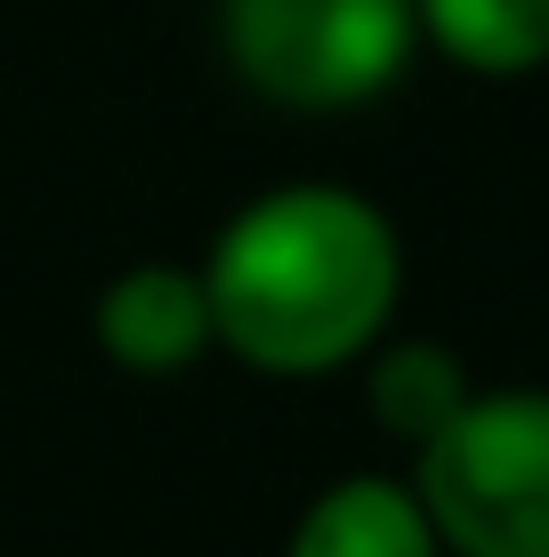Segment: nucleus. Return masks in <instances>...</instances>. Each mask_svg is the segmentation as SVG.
<instances>
[{"label": "nucleus", "mask_w": 549, "mask_h": 557, "mask_svg": "<svg viewBox=\"0 0 549 557\" xmlns=\"http://www.w3.org/2000/svg\"><path fill=\"white\" fill-rule=\"evenodd\" d=\"M404 292L396 226L348 186H275L226 219L202 267L211 339L267 380L339 372L380 339Z\"/></svg>", "instance_id": "1"}, {"label": "nucleus", "mask_w": 549, "mask_h": 557, "mask_svg": "<svg viewBox=\"0 0 549 557\" xmlns=\"http://www.w3.org/2000/svg\"><path fill=\"white\" fill-rule=\"evenodd\" d=\"M219 41L267 106L339 113L404 73L412 0H219Z\"/></svg>", "instance_id": "3"}, {"label": "nucleus", "mask_w": 549, "mask_h": 557, "mask_svg": "<svg viewBox=\"0 0 549 557\" xmlns=\"http://www.w3.org/2000/svg\"><path fill=\"white\" fill-rule=\"evenodd\" d=\"M412 25L485 82H517L549 65V0H412Z\"/></svg>", "instance_id": "6"}, {"label": "nucleus", "mask_w": 549, "mask_h": 557, "mask_svg": "<svg viewBox=\"0 0 549 557\" xmlns=\"http://www.w3.org/2000/svg\"><path fill=\"white\" fill-rule=\"evenodd\" d=\"M461 405H469V372H461L452 348L412 339V348H388L372 363V420H380L388 436H404L412 453H421Z\"/></svg>", "instance_id": "7"}, {"label": "nucleus", "mask_w": 549, "mask_h": 557, "mask_svg": "<svg viewBox=\"0 0 549 557\" xmlns=\"http://www.w3.org/2000/svg\"><path fill=\"white\" fill-rule=\"evenodd\" d=\"M291 557H445L421 493L396 476H339L291 525Z\"/></svg>", "instance_id": "5"}, {"label": "nucleus", "mask_w": 549, "mask_h": 557, "mask_svg": "<svg viewBox=\"0 0 549 557\" xmlns=\"http://www.w3.org/2000/svg\"><path fill=\"white\" fill-rule=\"evenodd\" d=\"M412 493L452 557H549V396H469L421 445Z\"/></svg>", "instance_id": "2"}, {"label": "nucleus", "mask_w": 549, "mask_h": 557, "mask_svg": "<svg viewBox=\"0 0 549 557\" xmlns=\"http://www.w3.org/2000/svg\"><path fill=\"white\" fill-rule=\"evenodd\" d=\"M98 348L122 363V372H186L211 339V299H202V275L186 267H129L98 292Z\"/></svg>", "instance_id": "4"}]
</instances>
